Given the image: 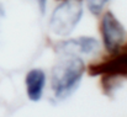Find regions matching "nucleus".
<instances>
[{
    "label": "nucleus",
    "mask_w": 127,
    "mask_h": 117,
    "mask_svg": "<svg viewBox=\"0 0 127 117\" xmlns=\"http://www.w3.org/2000/svg\"><path fill=\"white\" fill-rule=\"evenodd\" d=\"M100 31L104 47L107 52L114 53L121 48L126 38V30L111 11H106L104 14L100 24Z\"/></svg>",
    "instance_id": "obj_4"
},
{
    "label": "nucleus",
    "mask_w": 127,
    "mask_h": 117,
    "mask_svg": "<svg viewBox=\"0 0 127 117\" xmlns=\"http://www.w3.org/2000/svg\"><path fill=\"white\" fill-rule=\"evenodd\" d=\"M36 1H37L38 9H40V11H41V15H44L46 7H47V0H36Z\"/></svg>",
    "instance_id": "obj_8"
},
{
    "label": "nucleus",
    "mask_w": 127,
    "mask_h": 117,
    "mask_svg": "<svg viewBox=\"0 0 127 117\" xmlns=\"http://www.w3.org/2000/svg\"><path fill=\"white\" fill-rule=\"evenodd\" d=\"M110 58L104 59L102 62L94 63L89 65L88 73L91 77H104V78H127V44L124 48L111 53Z\"/></svg>",
    "instance_id": "obj_3"
},
{
    "label": "nucleus",
    "mask_w": 127,
    "mask_h": 117,
    "mask_svg": "<svg viewBox=\"0 0 127 117\" xmlns=\"http://www.w3.org/2000/svg\"><path fill=\"white\" fill-rule=\"evenodd\" d=\"M5 15V12H4V9H2V6L0 5V17H2Z\"/></svg>",
    "instance_id": "obj_9"
},
{
    "label": "nucleus",
    "mask_w": 127,
    "mask_h": 117,
    "mask_svg": "<svg viewBox=\"0 0 127 117\" xmlns=\"http://www.w3.org/2000/svg\"><path fill=\"white\" fill-rule=\"evenodd\" d=\"M61 59L52 69L51 86L54 96L59 100L70 96L80 84L85 73L82 57L75 54H61Z\"/></svg>",
    "instance_id": "obj_1"
},
{
    "label": "nucleus",
    "mask_w": 127,
    "mask_h": 117,
    "mask_svg": "<svg viewBox=\"0 0 127 117\" xmlns=\"http://www.w3.org/2000/svg\"><path fill=\"white\" fill-rule=\"evenodd\" d=\"M25 84L29 99L35 102L40 101L46 85V73L42 69H31L25 78Z\"/></svg>",
    "instance_id": "obj_6"
},
{
    "label": "nucleus",
    "mask_w": 127,
    "mask_h": 117,
    "mask_svg": "<svg viewBox=\"0 0 127 117\" xmlns=\"http://www.w3.org/2000/svg\"><path fill=\"white\" fill-rule=\"evenodd\" d=\"M110 1L111 0H86V5H88L89 11L93 15L97 16V15L101 14V11L105 7V5L109 4Z\"/></svg>",
    "instance_id": "obj_7"
},
{
    "label": "nucleus",
    "mask_w": 127,
    "mask_h": 117,
    "mask_svg": "<svg viewBox=\"0 0 127 117\" xmlns=\"http://www.w3.org/2000/svg\"><path fill=\"white\" fill-rule=\"evenodd\" d=\"M59 54H75L79 57L96 54L100 49L99 41L94 37H78V38L62 41L54 46Z\"/></svg>",
    "instance_id": "obj_5"
},
{
    "label": "nucleus",
    "mask_w": 127,
    "mask_h": 117,
    "mask_svg": "<svg viewBox=\"0 0 127 117\" xmlns=\"http://www.w3.org/2000/svg\"><path fill=\"white\" fill-rule=\"evenodd\" d=\"M83 16V4L80 0H64L52 12L49 30L58 36L67 37L78 26Z\"/></svg>",
    "instance_id": "obj_2"
}]
</instances>
